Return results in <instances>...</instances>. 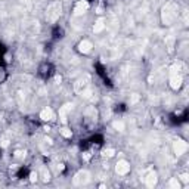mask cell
I'll return each instance as SVG.
<instances>
[{
  "mask_svg": "<svg viewBox=\"0 0 189 189\" xmlns=\"http://www.w3.org/2000/svg\"><path fill=\"white\" fill-rule=\"evenodd\" d=\"M114 154H115V151H114L112 148L104 149V155H105V157H108V158H110V157H114Z\"/></svg>",
  "mask_w": 189,
  "mask_h": 189,
  "instance_id": "7402d4cb",
  "label": "cell"
},
{
  "mask_svg": "<svg viewBox=\"0 0 189 189\" xmlns=\"http://www.w3.org/2000/svg\"><path fill=\"white\" fill-rule=\"evenodd\" d=\"M81 93H83V98H86V99H90V98H92V94H93V90H90V89L87 87V89H86V90H83Z\"/></svg>",
  "mask_w": 189,
  "mask_h": 189,
  "instance_id": "d6986e66",
  "label": "cell"
},
{
  "mask_svg": "<svg viewBox=\"0 0 189 189\" xmlns=\"http://www.w3.org/2000/svg\"><path fill=\"white\" fill-rule=\"evenodd\" d=\"M90 81H92V77L89 74H83L75 83H74V92L75 93H81L83 90H86L89 86H90Z\"/></svg>",
  "mask_w": 189,
  "mask_h": 189,
  "instance_id": "277c9868",
  "label": "cell"
},
{
  "mask_svg": "<svg viewBox=\"0 0 189 189\" xmlns=\"http://www.w3.org/2000/svg\"><path fill=\"white\" fill-rule=\"evenodd\" d=\"M105 28V19L104 18H99L93 25V33H101L102 30Z\"/></svg>",
  "mask_w": 189,
  "mask_h": 189,
  "instance_id": "5bb4252c",
  "label": "cell"
},
{
  "mask_svg": "<svg viewBox=\"0 0 189 189\" xmlns=\"http://www.w3.org/2000/svg\"><path fill=\"white\" fill-rule=\"evenodd\" d=\"M83 158H84V161H89V160H90V154H89V152H84V154H83Z\"/></svg>",
  "mask_w": 189,
  "mask_h": 189,
  "instance_id": "4316f807",
  "label": "cell"
},
{
  "mask_svg": "<svg viewBox=\"0 0 189 189\" xmlns=\"http://www.w3.org/2000/svg\"><path fill=\"white\" fill-rule=\"evenodd\" d=\"M87 9H89V2H86V0H80V2L75 5V8H74V15H83L84 12H87Z\"/></svg>",
  "mask_w": 189,
  "mask_h": 189,
  "instance_id": "ba28073f",
  "label": "cell"
},
{
  "mask_svg": "<svg viewBox=\"0 0 189 189\" xmlns=\"http://www.w3.org/2000/svg\"><path fill=\"white\" fill-rule=\"evenodd\" d=\"M114 129H115V130H118V132H124V129H126V124H124V121H121V120H118V121H114Z\"/></svg>",
  "mask_w": 189,
  "mask_h": 189,
  "instance_id": "2e32d148",
  "label": "cell"
},
{
  "mask_svg": "<svg viewBox=\"0 0 189 189\" xmlns=\"http://www.w3.org/2000/svg\"><path fill=\"white\" fill-rule=\"evenodd\" d=\"M37 179H39V174H37L36 171H33V173L30 174V182L34 183V182H37Z\"/></svg>",
  "mask_w": 189,
  "mask_h": 189,
  "instance_id": "d4e9b609",
  "label": "cell"
},
{
  "mask_svg": "<svg viewBox=\"0 0 189 189\" xmlns=\"http://www.w3.org/2000/svg\"><path fill=\"white\" fill-rule=\"evenodd\" d=\"M40 118L43 120V121H52L53 118H55V112H53V110L52 108H44V110H42V112H40Z\"/></svg>",
  "mask_w": 189,
  "mask_h": 189,
  "instance_id": "30bf717a",
  "label": "cell"
},
{
  "mask_svg": "<svg viewBox=\"0 0 189 189\" xmlns=\"http://www.w3.org/2000/svg\"><path fill=\"white\" fill-rule=\"evenodd\" d=\"M188 148H189L188 142H185V140H182V139H177V140H174V143H173V151H174V154H176L177 157L183 155V154L188 151Z\"/></svg>",
  "mask_w": 189,
  "mask_h": 189,
  "instance_id": "8992f818",
  "label": "cell"
},
{
  "mask_svg": "<svg viewBox=\"0 0 189 189\" xmlns=\"http://www.w3.org/2000/svg\"><path fill=\"white\" fill-rule=\"evenodd\" d=\"M168 186H170L171 189H180V180H179V179H170Z\"/></svg>",
  "mask_w": 189,
  "mask_h": 189,
  "instance_id": "e0dca14e",
  "label": "cell"
},
{
  "mask_svg": "<svg viewBox=\"0 0 189 189\" xmlns=\"http://www.w3.org/2000/svg\"><path fill=\"white\" fill-rule=\"evenodd\" d=\"M177 18V5L174 3H168L164 9H163V14H161V19H163V24L164 25H171Z\"/></svg>",
  "mask_w": 189,
  "mask_h": 189,
  "instance_id": "7a4b0ae2",
  "label": "cell"
},
{
  "mask_svg": "<svg viewBox=\"0 0 189 189\" xmlns=\"http://www.w3.org/2000/svg\"><path fill=\"white\" fill-rule=\"evenodd\" d=\"M84 115H86V118H87V120H90V121H96L98 111H96V108H94V107H89V108L86 110Z\"/></svg>",
  "mask_w": 189,
  "mask_h": 189,
  "instance_id": "4fadbf2b",
  "label": "cell"
},
{
  "mask_svg": "<svg viewBox=\"0 0 189 189\" xmlns=\"http://www.w3.org/2000/svg\"><path fill=\"white\" fill-rule=\"evenodd\" d=\"M115 171H117V174L124 176V174H127V173L130 171V164H129L126 160H120V161L115 164Z\"/></svg>",
  "mask_w": 189,
  "mask_h": 189,
  "instance_id": "52a82bcc",
  "label": "cell"
},
{
  "mask_svg": "<svg viewBox=\"0 0 189 189\" xmlns=\"http://www.w3.org/2000/svg\"><path fill=\"white\" fill-rule=\"evenodd\" d=\"M165 44H167L168 52H173V49H174V37H173V36L167 37V39H165Z\"/></svg>",
  "mask_w": 189,
  "mask_h": 189,
  "instance_id": "9a60e30c",
  "label": "cell"
},
{
  "mask_svg": "<svg viewBox=\"0 0 189 189\" xmlns=\"http://www.w3.org/2000/svg\"><path fill=\"white\" fill-rule=\"evenodd\" d=\"M42 174H43V182H49V180H50V173H49L46 168L42 170Z\"/></svg>",
  "mask_w": 189,
  "mask_h": 189,
  "instance_id": "44dd1931",
  "label": "cell"
},
{
  "mask_svg": "<svg viewBox=\"0 0 189 189\" xmlns=\"http://www.w3.org/2000/svg\"><path fill=\"white\" fill-rule=\"evenodd\" d=\"M157 180H158L157 173H155V171H149V173L146 174V177H145V185H146L148 188H154V186L157 185Z\"/></svg>",
  "mask_w": 189,
  "mask_h": 189,
  "instance_id": "8fae6325",
  "label": "cell"
},
{
  "mask_svg": "<svg viewBox=\"0 0 189 189\" xmlns=\"http://www.w3.org/2000/svg\"><path fill=\"white\" fill-rule=\"evenodd\" d=\"M72 182H74V185H77V186L87 185V183L90 182V173H89L87 170H81V171H78V173L74 176Z\"/></svg>",
  "mask_w": 189,
  "mask_h": 189,
  "instance_id": "5b68a950",
  "label": "cell"
},
{
  "mask_svg": "<svg viewBox=\"0 0 189 189\" xmlns=\"http://www.w3.org/2000/svg\"><path fill=\"white\" fill-rule=\"evenodd\" d=\"M71 110H72V105L71 104H65L64 107H61V110H59V118H61V123L62 124L67 123V115H68V112H71Z\"/></svg>",
  "mask_w": 189,
  "mask_h": 189,
  "instance_id": "9c48e42d",
  "label": "cell"
},
{
  "mask_svg": "<svg viewBox=\"0 0 189 189\" xmlns=\"http://www.w3.org/2000/svg\"><path fill=\"white\" fill-rule=\"evenodd\" d=\"M137 101H139V94H136V93H133L132 96H130V99H129L130 104H136Z\"/></svg>",
  "mask_w": 189,
  "mask_h": 189,
  "instance_id": "cb8c5ba5",
  "label": "cell"
},
{
  "mask_svg": "<svg viewBox=\"0 0 189 189\" xmlns=\"http://www.w3.org/2000/svg\"><path fill=\"white\" fill-rule=\"evenodd\" d=\"M182 83H183V78H182V74L179 72V65H173L170 68V86H171V89H174V90L180 89Z\"/></svg>",
  "mask_w": 189,
  "mask_h": 189,
  "instance_id": "3957f363",
  "label": "cell"
},
{
  "mask_svg": "<svg viewBox=\"0 0 189 189\" xmlns=\"http://www.w3.org/2000/svg\"><path fill=\"white\" fill-rule=\"evenodd\" d=\"M15 157H16V158H24V157H25V152H22V151H16V152H15Z\"/></svg>",
  "mask_w": 189,
  "mask_h": 189,
  "instance_id": "484cf974",
  "label": "cell"
},
{
  "mask_svg": "<svg viewBox=\"0 0 189 189\" xmlns=\"http://www.w3.org/2000/svg\"><path fill=\"white\" fill-rule=\"evenodd\" d=\"M62 15V3L59 2V0H56V2L50 3L47 6V11H46V21L49 24H55Z\"/></svg>",
  "mask_w": 189,
  "mask_h": 189,
  "instance_id": "6da1fadb",
  "label": "cell"
},
{
  "mask_svg": "<svg viewBox=\"0 0 189 189\" xmlns=\"http://www.w3.org/2000/svg\"><path fill=\"white\" fill-rule=\"evenodd\" d=\"M92 42H89V40H83V42H80L78 43V52L80 53H89L90 50H92Z\"/></svg>",
  "mask_w": 189,
  "mask_h": 189,
  "instance_id": "7c38bea8",
  "label": "cell"
},
{
  "mask_svg": "<svg viewBox=\"0 0 189 189\" xmlns=\"http://www.w3.org/2000/svg\"><path fill=\"white\" fill-rule=\"evenodd\" d=\"M61 135H62L64 137L69 139V137L72 136V130H71V129H68V127H62V129H61Z\"/></svg>",
  "mask_w": 189,
  "mask_h": 189,
  "instance_id": "ac0fdd59",
  "label": "cell"
},
{
  "mask_svg": "<svg viewBox=\"0 0 189 189\" xmlns=\"http://www.w3.org/2000/svg\"><path fill=\"white\" fill-rule=\"evenodd\" d=\"M179 179H180V182L188 183V182H189V174H188V173H183V174H180V176H179Z\"/></svg>",
  "mask_w": 189,
  "mask_h": 189,
  "instance_id": "603a6c76",
  "label": "cell"
},
{
  "mask_svg": "<svg viewBox=\"0 0 189 189\" xmlns=\"http://www.w3.org/2000/svg\"><path fill=\"white\" fill-rule=\"evenodd\" d=\"M58 170L62 171V170H64V164H59V165H58Z\"/></svg>",
  "mask_w": 189,
  "mask_h": 189,
  "instance_id": "83f0119b",
  "label": "cell"
},
{
  "mask_svg": "<svg viewBox=\"0 0 189 189\" xmlns=\"http://www.w3.org/2000/svg\"><path fill=\"white\" fill-rule=\"evenodd\" d=\"M9 145V137L8 136H3L2 139H0V146H2V148H6Z\"/></svg>",
  "mask_w": 189,
  "mask_h": 189,
  "instance_id": "ffe728a7",
  "label": "cell"
}]
</instances>
